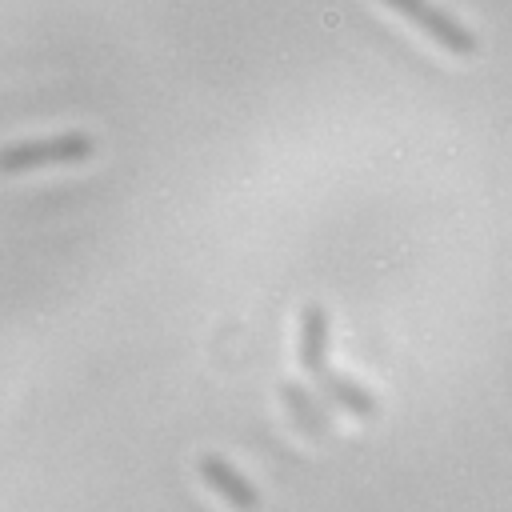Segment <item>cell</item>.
<instances>
[{"label": "cell", "instance_id": "7a4b0ae2", "mask_svg": "<svg viewBox=\"0 0 512 512\" xmlns=\"http://www.w3.org/2000/svg\"><path fill=\"white\" fill-rule=\"evenodd\" d=\"M384 8H392V12H400L404 20H412L424 36H432L444 52H452V56H472L476 52V36L456 20V16H448L444 8H436V4H428V0H380Z\"/></svg>", "mask_w": 512, "mask_h": 512}, {"label": "cell", "instance_id": "5b68a950", "mask_svg": "<svg viewBox=\"0 0 512 512\" xmlns=\"http://www.w3.org/2000/svg\"><path fill=\"white\" fill-rule=\"evenodd\" d=\"M320 392L328 396V400H336L340 408H348L352 416H360V420H372L376 416V400L352 380V376H340V372H320Z\"/></svg>", "mask_w": 512, "mask_h": 512}, {"label": "cell", "instance_id": "6da1fadb", "mask_svg": "<svg viewBox=\"0 0 512 512\" xmlns=\"http://www.w3.org/2000/svg\"><path fill=\"white\" fill-rule=\"evenodd\" d=\"M92 136L84 132H60L48 140H24V144H8L0 148V172L16 176V172H32V168H48V164H80L92 156Z\"/></svg>", "mask_w": 512, "mask_h": 512}, {"label": "cell", "instance_id": "3957f363", "mask_svg": "<svg viewBox=\"0 0 512 512\" xmlns=\"http://www.w3.org/2000/svg\"><path fill=\"white\" fill-rule=\"evenodd\" d=\"M196 468H200V476H204V484L212 488V492H220L232 508H240V512H256L260 508V492L224 460V456H212V452H204L200 460H196Z\"/></svg>", "mask_w": 512, "mask_h": 512}, {"label": "cell", "instance_id": "8992f818", "mask_svg": "<svg viewBox=\"0 0 512 512\" xmlns=\"http://www.w3.org/2000/svg\"><path fill=\"white\" fill-rule=\"evenodd\" d=\"M280 396H284V404L292 408L296 424H300L308 436H328V416L320 412V404H316L296 380H284V384H280Z\"/></svg>", "mask_w": 512, "mask_h": 512}, {"label": "cell", "instance_id": "277c9868", "mask_svg": "<svg viewBox=\"0 0 512 512\" xmlns=\"http://www.w3.org/2000/svg\"><path fill=\"white\" fill-rule=\"evenodd\" d=\"M324 348H328V316L320 304H308L300 312V352H296L300 368L320 376L324 372Z\"/></svg>", "mask_w": 512, "mask_h": 512}]
</instances>
